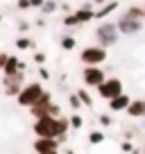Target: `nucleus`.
Instances as JSON below:
<instances>
[{
	"instance_id": "5701e85b",
	"label": "nucleus",
	"mask_w": 145,
	"mask_h": 154,
	"mask_svg": "<svg viewBox=\"0 0 145 154\" xmlns=\"http://www.w3.org/2000/svg\"><path fill=\"white\" fill-rule=\"evenodd\" d=\"M32 41H29V38H18V41H16V48H20V50H27V48H32Z\"/></svg>"
},
{
	"instance_id": "39448f33",
	"label": "nucleus",
	"mask_w": 145,
	"mask_h": 154,
	"mask_svg": "<svg viewBox=\"0 0 145 154\" xmlns=\"http://www.w3.org/2000/svg\"><path fill=\"white\" fill-rule=\"evenodd\" d=\"M104 59H106V50L102 45H93V48L82 50V63H86V66H100Z\"/></svg>"
},
{
	"instance_id": "c756f323",
	"label": "nucleus",
	"mask_w": 145,
	"mask_h": 154,
	"mask_svg": "<svg viewBox=\"0 0 145 154\" xmlns=\"http://www.w3.org/2000/svg\"><path fill=\"white\" fill-rule=\"evenodd\" d=\"M39 75H41V77H43V79H48V77H50V72H48V70H45V68H39Z\"/></svg>"
},
{
	"instance_id": "7c9ffc66",
	"label": "nucleus",
	"mask_w": 145,
	"mask_h": 154,
	"mask_svg": "<svg viewBox=\"0 0 145 154\" xmlns=\"http://www.w3.org/2000/svg\"><path fill=\"white\" fill-rule=\"evenodd\" d=\"M134 134H136V127H129V129L125 131V136H127V138H131V136H134Z\"/></svg>"
},
{
	"instance_id": "9b49d317",
	"label": "nucleus",
	"mask_w": 145,
	"mask_h": 154,
	"mask_svg": "<svg viewBox=\"0 0 145 154\" xmlns=\"http://www.w3.org/2000/svg\"><path fill=\"white\" fill-rule=\"evenodd\" d=\"M129 102H131V97L127 95V93H120V95H116V97L109 100V109L111 111H127Z\"/></svg>"
},
{
	"instance_id": "f257e3e1",
	"label": "nucleus",
	"mask_w": 145,
	"mask_h": 154,
	"mask_svg": "<svg viewBox=\"0 0 145 154\" xmlns=\"http://www.w3.org/2000/svg\"><path fill=\"white\" fill-rule=\"evenodd\" d=\"M70 120L61 118V116H43V118H36L34 122V134L36 136H61L68 131Z\"/></svg>"
},
{
	"instance_id": "dca6fc26",
	"label": "nucleus",
	"mask_w": 145,
	"mask_h": 154,
	"mask_svg": "<svg viewBox=\"0 0 145 154\" xmlns=\"http://www.w3.org/2000/svg\"><path fill=\"white\" fill-rule=\"evenodd\" d=\"M127 16H131V18H143V16H145V7L131 5L129 9H127ZM143 20H145V18H143Z\"/></svg>"
},
{
	"instance_id": "4468645a",
	"label": "nucleus",
	"mask_w": 145,
	"mask_h": 154,
	"mask_svg": "<svg viewBox=\"0 0 145 154\" xmlns=\"http://www.w3.org/2000/svg\"><path fill=\"white\" fill-rule=\"evenodd\" d=\"M23 68H25V63H23V61H18L16 57H9V59H7V66L2 68V70H5V75H14V72L23 70Z\"/></svg>"
},
{
	"instance_id": "4be33fe9",
	"label": "nucleus",
	"mask_w": 145,
	"mask_h": 154,
	"mask_svg": "<svg viewBox=\"0 0 145 154\" xmlns=\"http://www.w3.org/2000/svg\"><path fill=\"white\" fill-rule=\"evenodd\" d=\"M54 9H57V2H52V0L43 2V7H41V11H43V14H52Z\"/></svg>"
},
{
	"instance_id": "20e7f679",
	"label": "nucleus",
	"mask_w": 145,
	"mask_h": 154,
	"mask_svg": "<svg viewBox=\"0 0 145 154\" xmlns=\"http://www.w3.org/2000/svg\"><path fill=\"white\" fill-rule=\"evenodd\" d=\"M97 93H100V97H104V100H111V97H116V95L122 93V82L118 79V77L104 79V82L97 86Z\"/></svg>"
},
{
	"instance_id": "f03ea898",
	"label": "nucleus",
	"mask_w": 145,
	"mask_h": 154,
	"mask_svg": "<svg viewBox=\"0 0 145 154\" xmlns=\"http://www.w3.org/2000/svg\"><path fill=\"white\" fill-rule=\"evenodd\" d=\"M118 23H102L100 27L95 29V38L97 43L102 45V48H109V45H113L118 41Z\"/></svg>"
},
{
	"instance_id": "cd10ccee",
	"label": "nucleus",
	"mask_w": 145,
	"mask_h": 154,
	"mask_svg": "<svg viewBox=\"0 0 145 154\" xmlns=\"http://www.w3.org/2000/svg\"><path fill=\"white\" fill-rule=\"evenodd\" d=\"M18 7L20 9H27V7H32V2L29 0H18Z\"/></svg>"
},
{
	"instance_id": "2f4dec72",
	"label": "nucleus",
	"mask_w": 145,
	"mask_h": 154,
	"mask_svg": "<svg viewBox=\"0 0 145 154\" xmlns=\"http://www.w3.org/2000/svg\"><path fill=\"white\" fill-rule=\"evenodd\" d=\"M29 2H32V7H43L45 0H29Z\"/></svg>"
},
{
	"instance_id": "aec40b11",
	"label": "nucleus",
	"mask_w": 145,
	"mask_h": 154,
	"mask_svg": "<svg viewBox=\"0 0 145 154\" xmlns=\"http://www.w3.org/2000/svg\"><path fill=\"white\" fill-rule=\"evenodd\" d=\"M61 48L63 50H72V48H75V38H72V36H63L61 38Z\"/></svg>"
},
{
	"instance_id": "2eb2a0df",
	"label": "nucleus",
	"mask_w": 145,
	"mask_h": 154,
	"mask_svg": "<svg viewBox=\"0 0 145 154\" xmlns=\"http://www.w3.org/2000/svg\"><path fill=\"white\" fill-rule=\"evenodd\" d=\"M75 16H77L79 23H88V20L95 18V11H93V9H86V7H82L79 11H75Z\"/></svg>"
},
{
	"instance_id": "0eeeda50",
	"label": "nucleus",
	"mask_w": 145,
	"mask_h": 154,
	"mask_svg": "<svg viewBox=\"0 0 145 154\" xmlns=\"http://www.w3.org/2000/svg\"><path fill=\"white\" fill-rule=\"evenodd\" d=\"M82 79H84V84H86V86H95V88H97V86L106 79V77H104V70H102V68L88 66V68H84Z\"/></svg>"
},
{
	"instance_id": "393cba45",
	"label": "nucleus",
	"mask_w": 145,
	"mask_h": 154,
	"mask_svg": "<svg viewBox=\"0 0 145 154\" xmlns=\"http://www.w3.org/2000/svg\"><path fill=\"white\" fill-rule=\"evenodd\" d=\"M111 116H106V113H100V125L102 127H109V125H111Z\"/></svg>"
},
{
	"instance_id": "412c9836",
	"label": "nucleus",
	"mask_w": 145,
	"mask_h": 154,
	"mask_svg": "<svg viewBox=\"0 0 145 154\" xmlns=\"http://www.w3.org/2000/svg\"><path fill=\"white\" fill-rule=\"evenodd\" d=\"M82 125H84L82 116H77V113H75V116L70 118V127H72V129H82Z\"/></svg>"
},
{
	"instance_id": "6ab92c4d",
	"label": "nucleus",
	"mask_w": 145,
	"mask_h": 154,
	"mask_svg": "<svg viewBox=\"0 0 145 154\" xmlns=\"http://www.w3.org/2000/svg\"><path fill=\"white\" fill-rule=\"evenodd\" d=\"M63 25H66V27H75V25H79V20H77L75 14H68L66 18H63Z\"/></svg>"
},
{
	"instance_id": "bb28decb",
	"label": "nucleus",
	"mask_w": 145,
	"mask_h": 154,
	"mask_svg": "<svg viewBox=\"0 0 145 154\" xmlns=\"http://www.w3.org/2000/svg\"><path fill=\"white\" fill-rule=\"evenodd\" d=\"M34 61H36V63H43L45 61V54L43 52H36V54H34Z\"/></svg>"
},
{
	"instance_id": "b1692460",
	"label": "nucleus",
	"mask_w": 145,
	"mask_h": 154,
	"mask_svg": "<svg viewBox=\"0 0 145 154\" xmlns=\"http://www.w3.org/2000/svg\"><path fill=\"white\" fill-rule=\"evenodd\" d=\"M68 104H70L72 109H79V106H82L84 102L79 100V95H70V97H68Z\"/></svg>"
},
{
	"instance_id": "a878e982",
	"label": "nucleus",
	"mask_w": 145,
	"mask_h": 154,
	"mask_svg": "<svg viewBox=\"0 0 145 154\" xmlns=\"http://www.w3.org/2000/svg\"><path fill=\"white\" fill-rule=\"evenodd\" d=\"M120 149H122V152H134L136 147H134V143H129V140H125V143L120 145Z\"/></svg>"
},
{
	"instance_id": "423d86ee",
	"label": "nucleus",
	"mask_w": 145,
	"mask_h": 154,
	"mask_svg": "<svg viewBox=\"0 0 145 154\" xmlns=\"http://www.w3.org/2000/svg\"><path fill=\"white\" fill-rule=\"evenodd\" d=\"M118 29H120V34H136L143 29V18H131V16L122 14L118 18Z\"/></svg>"
},
{
	"instance_id": "a211bd4d",
	"label": "nucleus",
	"mask_w": 145,
	"mask_h": 154,
	"mask_svg": "<svg viewBox=\"0 0 145 154\" xmlns=\"http://www.w3.org/2000/svg\"><path fill=\"white\" fill-rule=\"evenodd\" d=\"M77 95H79V100L84 102V106H93V97L88 95V91H84V88H79V91H77Z\"/></svg>"
},
{
	"instance_id": "1a4fd4ad",
	"label": "nucleus",
	"mask_w": 145,
	"mask_h": 154,
	"mask_svg": "<svg viewBox=\"0 0 145 154\" xmlns=\"http://www.w3.org/2000/svg\"><path fill=\"white\" fill-rule=\"evenodd\" d=\"M50 104H52V97L50 93H43V95L36 100V104H32V116L34 118H43V116H50Z\"/></svg>"
},
{
	"instance_id": "f3484780",
	"label": "nucleus",
	"mask_w": 145,
	"mask_h": 154,
	"mask_svg": "<svg viewBox=\"0 0 145 154\" xmlns=\"http://www.w3.org/2000/svg\"><path fill=\"white\" fill-rule=\"evenodd\" d=\"M102 140H104V134H102V131H91V134H88V143L91 145H100Z\"/></svg>"
},
{
	"instance_id": "7ed1b4c3",
	"label": "nucleus",
	"mask_w": 145,
	"mask_h": 154,
	"mask_svg": "<svg viewBox=\"0 0 145 154\" xmlns=\"http://www.w3.org/2000/svg\"><path fill=\"white\" fill-rule=\"evenodd\" d=\"M43 86L41 84H27V86H23V91L18 93V104L20 106H32V104H36V100H39L41 95H43Z\"/></svg>"
},
{
	"instance_id": "f704fd0d",
	"label": "nucleus",
	"mask_w": 145,
	"mask_h": 154,
	"mask_svg": "<svg viewBox=\"0 0 145 154\" xmlns=\"http://www.w3.org/2000/svg\"><path fill=\"white\" fill-rule=\"evenodd\" d=\"M143 18H145V16H143Z\"/></svg>"
},
{
	"instance_id": "72a5a7b5",
	"label": "nucleus",
	"mask_w": 145,
	"mask_h": 154,
	"mask_svg": "<svg viewBox=\"0 0 145 154\" xmlns=\"http://www.w3.org/2000/svg\"><path fill=\"white\" fill-rule=\"evenodd\" d=\"M143 118H145V116H143Z\"/></svg>"
},
{
	"instance_id": "f8f14e48",
	"label": "nucleus",
	"mask_w": 145,
	"mask_h": 154,
	"mask_svg": "<svg viewBox=\"0 0 145 154\" xmlns=\"http://www.w3.org/2000/svg\"><path fill=\"white\" fill-rule=\"evenodd\" d=\"M127 113L131 118H143L145 116V100H131L129 106H127Z\"/></svg>"
},
{
	"instance_id": "6e6552de",
	"label": "nucleus",
	"mask_w": 145,
	"mask_h": 154,
	"mask_svg": "<svg viewBox=\"0 0 145 154\" xmlns=\"http://www.w3.org/2000/svg\"><path fill=\"white\" fill-rule=\"evenodd\" d=\"M34 149L41 154H50L59 149V138L54 136H39V140H34Z\"/></svg>"
},
{
	"instance_id": "ddd939ff",
	"label": "nucleus",
	"mask_w": 145,
	"mask_h": 154,
	"mask_svg": "<svg viewBox=\"0 0 145 154\" xmlns=\"http://www.w3.org/2000/svg\"><path fill=\"white\" fill-rule=\"evenodd\" d=\"M116 9H118V0H109V2H104V5L95 11V18H106V16L111 14V11H116Z\"/></svg>"
},
{
	"instance_id": "473e14b6",
	"label": "nucleus",
	"mask_w": 145,
	"mask_h": 154,
	"mask_svg": "<svg viewBox=\"0 0 145 154\" xmlns=\"http://www.w3.org/2000/svg\"><path fill=\"white\" fill-rule=\"evenodd\" d=\"M143 152H145V147H143Z\"/></svg>"
},
{
	"instance_id": "9d476101",
	"label": "nucleus",
	"mask_w": 145,
	"mask_h": 154,
	"mask_svg": "<svg viewBox=\"0 0 145 154\" xmlns=\"http://www.w3.org/2000/svg\"><path fill=\"white\" fill-rule=\"evenodd\" d=\"M5 86H7V95H18L23 91V70L14 72V75H7L5 77Z\"/></svg>"
},
{
	"instance_id": "c85d7f7f",
	"label": "nucleus",
	"mask_w": 145,
	"mask_h": 154,
	"mask_svg": "<svg viewBox=\"0 0 145 154\" xmlns=\"http://www.w3.org/2000/svg\"><path fill=\"white\" fill-rule=\"evenodd\" d=\"M7 59H9V57H7L5 52H0V68H5V66H7Z\"/></svg>"
}]
</instances>
